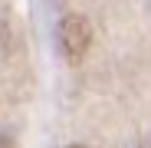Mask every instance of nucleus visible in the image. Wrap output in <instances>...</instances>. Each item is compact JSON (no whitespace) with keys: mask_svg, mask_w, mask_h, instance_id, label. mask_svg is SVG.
<instances>
[{"mask_svg":"<svg viewBox=\"0 0 151 148\" xmlns=\"http://www.w3.org/2000/svg\"><path fill=\"white\" fill-rule=\"evenodd\" d=\"M69 148H89V145H69Z\"/></svg>","mask_w":151,"mask_h":148,"instance_id":"nucleus-3","label":"nucleus"},{"mask_svg":"<svg viewBox=\"0 0 151 148\" xmlns=\"http://www.w3.org/2000/svg\"><path fill=\"white\" fill-rule=\"evenodd\" d=\"M0 148H13L10 145V135H4V132H0Z\"/></svg>","mask_w":151,"mask_h":148,"instance_id":"nucleus-2","label":"nucleus"},{"mask_svg":"<svg viewBox=\"0 0 151 148\" xmlns=\"http://www.w3.org/2000/svg\"><path fill=\"white\" fill-rule=\"evenodd\" d=\"M56 43H59V53H63L66 63H79L92 46V23L79 13L63 17L59 30H56Z\"/></svg>","mask_w":151,"mask_h":148,"instance_id":"nucleus-1","label":"nucleus"}]
</instances>
